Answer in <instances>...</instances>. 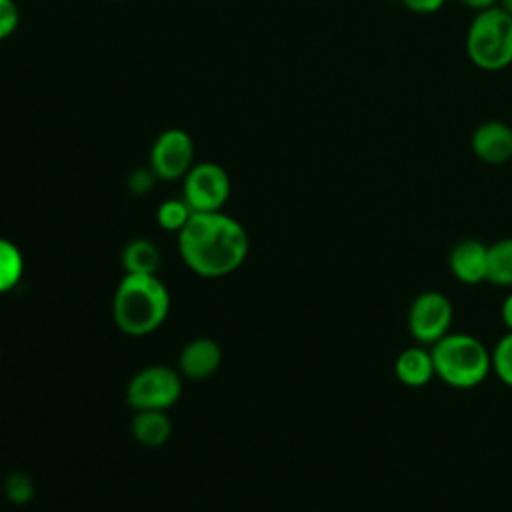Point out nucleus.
<instances>
[{
  "label": "nucleus",
  "mask_w": 512,
  "mask_h": 512,
  "mask_svg": "<svg viewBox=\"0 0 512 512\" xmlns=\"http://www.w3.org/2000/svg\"><path fill=\"white\" fill-rule=\"evenodd\" d=\"M486 282L512 288V238H500L488 246Z\"/></svg>",
  "instance_id": "obj_15"
},
{
  "label": "nucleus",
  "mask_w": 512,
  "mask_h": 512,
  "mask_svg": "<svg viewBox=\"0 0 512 512\" xmlns=\"http://www.w3.org/2000/svg\"><path fill=\"white\" fill-rule=\"evenodd\" d=\"M394 374L404 386H410V388L426 386L432 378H436L430 348L410 346L402 350L394 360Z\"/></svg>",
  "instance_id": "obj_12"
},
{
  "label": "nucleus",
  "mask_w": 512,
  "mask_h": 512,
  "mask_svg": "<svg viewBox=\"0 0 512 512\" xmlns=\"http://www.w3.org/2000/svg\"><path fill=\"white\" fill-rule=\"evenodd\" d=\"M454 306L450 298L438 290L420 292L408 308L406 324L410 336L420 344H436L448 332H452Z\"/></svg>",
  "instance_id": "obj_6"
},
{
  "label": "nucleus",
  "mask_w": 512,
  "mask_h": 512,
  "mask_svg": "<svg viewBox=\"0 0 512 512\" xmlns=\"http://www.w3.org/2000/svg\"><path fill=\"white\" fill-rule=\"evenodd\" d=\"M154 180H156V176H154V172L150 168L136 170V172L130 174L128 186H130V190L134 194H144V192H148L154 186Z\"/></svg>",
  "instance_id": "obj_22"
},
{
  "label": "nucleus",
  "mask_w": 512,
  "mask_h": 512,
  "mask_svg": "<svg viewBox=\"0 0 512 512\" xmlns=\"http://www.w3.org/2000/svg\"><path fill=\"white\" fill-rule=\"evenodd\" d=\"M500 316H502V324L506 326V330L512 332V292L502 300Z\"/></svg>",
  "instance_id": "obj_23"
},
{
  "label": "nucleus",
  "mask_w": 512,
  "mask_h": 512,
  "mask_svg": "<svg viewBox=\"0 0 512 512\" xmlns=\"http://www.w3.org/2000/svg\"><path fill=\"white\" fill-rule=\"evenodd\" d=\"M178 252L198 276L222 278L244 264L250 238L246 228L222 210L194 212L178 232Z\"/></svg>",
  "instance_id": "obj_1"
},
{
  "label": "nucleus",
  "mask_w": 512,
  "mask_h": 512,
  "mask_svg": "<svg viewBox=\"0 0 512 512\" xmlns=\"http://www.w3.org/2000/svg\"><path fill=\"white\" fill-rule=\"evenodd\" d=\"M474 156L490 166H502L512 160V126L502 120L478 124L470 138Z\"/></svg>",
  "instance_id": "obj_9"
},
{
  "label": "nucleus",
  "mask_w": 512,
  "mask_h": 512,
  "mask_svg": "<svg viewBox=\"0 0 512 512\" xmlns=\"http://www.w3.org/2000/svg\"><path fill=\"white\" fill-rule=\"evenodd\" d=\"M402 6L414 14H420V16H430V14H436L444 8L446 0H400Z\"/></svg>",
  "instance_id": "obj_21"
},
{
  "label": "nucleus",
  "mask_w": 512,
  "mask_h": 512,
  "mask_svg": "<svg viewBox=\"0 0 512 512\" xmlns=\"http://www.w3.org/2000/svg\"><path fill=\"white\" fill-rule=\"evenodd\" d=\"M24 274V256L8 238H0V294L12 290Z\"/></svg>",
  "instance_id": "obj_16"
},
{
  "label": "nucleus",
  "mask_w": 512,
  "mask_h": 512,
  "mask_svg": "<svg viewBox=\"0 0 512 512\" xmlns=\"http://www.w3.org/2000/svg\"><path fill=\"white\" fill-rule=\"evenodd\" d=\"M170 312V292L156 274H124L112 298V318L120 332L146 336Z\"/></svg>",
  "instance_id": "obj_2"
},
{
  "label": "nucleus",
  "mask_w": 512,
  "mask_h": 512,
  "mask_svg": "<svg viewBox=\"0 0 512 512\" xmlns=\"http://www.w3.org/2000/svg\"><path fill=\"white\" fill-rule=\"evenodd\" d=\"M180 394L182 374L162 364L136 372L126 388V400L134 410H168Z\"/></svg>",
  "instance_id": "obj_5"
},
{
  "label": "nucleus",
  "mask_w": 512,
  "mask_h": 512,
  "mask_svg": "<svg viewBox=\"0 0 512 512\" xmlns=\"http://www.w3.org/2000/svg\"><path fill=\"white\" fill-rule=\"evenodd\" d=\"M192 214H194V210L188 206V202L184 198H172L158 206L156 220H158L160 228L178 234L186 226V222L190 220Z\"/></svg>",
  "instance_id": "obj_17"
},
{
  "label": "nucleus",
  "mask_w": 512,
  "mask_h": 512,
  "mask_svg": "<svg viewBox=\"0 0 512 512\" xmlns=\"http://www.w3.org/2000/svg\"><path fill=\"white\" fill-rule=\"evenodd\" d=\"M490 354H492V372L502 384L512 388V332L510 330H506V334L496 342Z\"/></svg>",
  "instance_id": "obj_18"
},
{
  "label": "nucleus",
  "mask_w": 512,
  "mask_h": 512,
  "mask_svg": "<svg viewBox=\"0 0 512 512\" xmlns=\"http://www.w3.org/2000/svg\"><path fill=\"white\" fill-rule=\"evenodd\" d=\"M462 6L470 8V10H476V12H482V10H488V8H494L498 4V0H458Z\"/></svg>",
  "instance_id": "obj_24"
},
{
  "label": "nucleus",
  "mask_w": 512,
  "mask_h": 512,
  "mask_svg": "<svg viewBox=\"0 0 512 512\" xmlns=\"http://www.w3.org/2000/svg\"><path fill=\"white\" fill-rule=\"evenodd\" d=\"M194 166V142L182 128H166L150 148V170L158 180H178Z\"/></svg>",
  "instance_id": "obj_8"
},
{
  "label": "nucleus",
  "mask_w": 512,
  "mask_h": 512,
  "mask_svg": "<svg viewBox=\"0 0 512 512\" xmlns=\"http://www.w3.org/2000/svg\"><path fill=\"white\" fill-rule=\"evenodd\" d=\"M230 196V176L216 162H198L184 176V200L194 212H218Z\"/></svg>",
  "instance_id": "obj_7"
},
{
  "label": "nucleus",
  "mask_w": 512,
  "mask_h": 512,
  "mask_svg": "<svg viewBox=\"0 0 512 512\" xmlns=\"http://www.w3.org/2000/svg\"><path fill=\"white\" fill-rule=\"evenodd\" d=\"M466 54L484 72L512 66V16L498 6L476 12L466 32Z\"/></svg>",
  "instance_id": "obj_4"
},
{
  "label": "nucleus",
  "mask_w": 512,
  "mask_h": 512,
  "mask_svg": "<svg viewBox=\"0 0 512 512\" xmlns=\"http://www.w3.org/2000/svg\"><path fill=\"white\" fill-rule=\"evenodd\" d=\"M434 374L452 388H474L492 372V354L484 342L466 332H448L430 346Z\"/></svg>",
  "instance_id": "obj_3"
},
{
  "label": "nucleus",
  "mask_w": 512,
  "mask_h": 512,
  "mask_svg": "<svg viewBox=\"0 0 512 512\" xmlns=\"http://www.w3.org/2000/svg\"><path fill=\"white\" fill-rule=\"evenodd\" d=\"M4 494L6 498L16 504V506H22V504H28L34 496V484L30 480L28 474L24 472H12L6 476L4 480Z\"/></svg>",
  "instance_id": "obj_19"
},
{
  "label": "nucleus",
  "mask_w": 512,
  "mask_h": 512,
  "mask_svg": "<svg viewBox=\"0 0 512 512\" xmlns=\"http://www.w3.org/2000/svg\"><path fill=\"white\" fill-rule=\"evenodd\" d=\"M20 24V10L14 0H0V40L16 32Z\"/></svg>",
  "instance_id": "obj_20"
},
{
  "label": "nucleus",
  "mask_w": 512,
  "mask_h": 512,
  "mask_svg": "<svg viewBox=\"0 0 512 512\" xmlns=\"http://www.w3.org/2000/svg\"><path fill=\"white\" fill-rule=\"evenodd\" d=\"M160 260L158 246L146 238H134L122 250L124 274H156Z\"/></svg>",
  "instance_id": "obj_14"
},
{
  "label": "nucleus",
  "mask_w": 512,
  "mask_h": 512,
  "mask_svg": "<svg viewBox=\"0 0 512 512\" xmlns=\"http://www.w3.org/2000/svg\"><path fill=\"white\" fill-rule=\"evenodd\" d=\"M222 364V348L212 338L190 340L178 358V372L188 380H206Z\"/></svg>",
  "instance_id": "obj_11"
},
{
  "label": "nucleus",
  "mask_w": 512,
  "mask_h": 512,
  "mask_svg": "<svg viewBox=\"0 0 512 512\" xmlns=\"http://www.w3.org/2000/svg\"><path fill=\"white\" fill-rule=\"evenodd\" d=\"M500 10H504L506 14H510L512 16V0H498V4H496Z\"/></svg>",
  "instance_id": "obj_25"
},
{
  "label": "nucleus",
  "mask_w": 512,
  "mask_h": 512,
  "mask_svg": "<svg viewBox=\"0 0 512 512\" xmlns=\"http://www.w3.org/2000/svg\"><path fill=\"white\" fill-rule=\"evenodd\" d=\"M486 262L488 246L476 238L458 240L448 254V268L452 276L466 286L486 282Z\"/></svg>",
  "instance_id": "obj_10"
},
{
  "label": "nucleus",
  "mask_w": 512,
  "mask_h": 512,
  "mask_svg": "<svg viewBox=\"0 0 512 512\" xmlns=\"http://www.w3.org/2000/svg\"><path fill=\"white\" fill-rule=\"evenodd\" d=\"M116 2H118V0H116Z\"/></svg>",
  "instance_id": "obj_26"
},
{
  "label": "nucleus",
  "mask_w": 512,
  "mask_h": 512,
  "mask_svg": "<svg viewBox=\"0 0 512 512\" xmlns=\"http://www.w3.org/2000/svg\"><path fill=\"white\" fill-rule=\"evenodd\" d=\"M132 434L136 442L148 448L166 444L172 434V422L166 410H136L132 418Z\"/></svg>",
  "instance_id": "obj_13"
}]
</instances>
